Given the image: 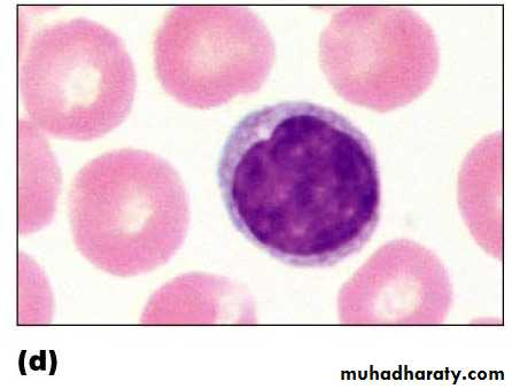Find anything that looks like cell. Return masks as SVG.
<instances>
[{
  "instance_id": "obj_1",
  "label": "cell",
  "mask_w": 512,
  "mask_h": 389,
  "mask_svg": "<svg viewBox=\"0 0 512 389\" xmlns=\"http://www.w3.org/2000/svg\"><path fill=\"white\" fill-rule=\"evenodd\" d=\"M217 177L236 229L292 267L335 266L378 227L374 147L328 107L284 101L246 115L230 132Z\"/></svg>"
},
{
  "instance_id": "obj_3",
  "label": "cell",
  "mask_w": 512,
  "mask_h": 389,
  "mask_svg": "<svg viewBox=\"0 0 512 389\" xmlns=\"http://www.w3.org/2000/svg\"><path fill=\"white\" fill-rule=\"evenodd\" d=\"M136 73L112 30L87 19L62 21L31 38L20 64V93L30 119L60 139H97L133 107Z\"/></svg>"
},
{
  "instance_id": "obj_5",
  "label": "cell",
  "mask_w": 512,
  "mask_h": 389,
  "mask_svg": "<svg viewBox=\"0 0 512 389\" xmlns=\"http://www.w3.org/2000/svg\"><path fill=\"white\" fill-rule=\"evenodd\" d=\"M323 72L349 103L387 112L429 88L438 69L431 28L417 14L360 6L335 14L320 44Z\"/></svg>"
},
{
  "instance_id": "obj_4",
  "label": "cell",
  "mask_w": 512,
  "mask_h": 389,
  "mask_svg": "<svg viewBox=\"0 0 512 389\" xmlns=\"http://www.w3.org/2000/svg\"><path fill=\"white\" fill-rule=\"evenodd\" d=\"M154 57L168 95L208 110L260 90L275 45L265 23L244 7L181 6L159 28Z\"/></svg>"
},
{
  "instance_id": "obj_2",
  "label": "cell",
  "mask_w": 512,
  "mask_h": 389,
  "mask_svg": "<svg viewBox=\"0 0 512 389\" xmlns=\"http://www.w3.org/2000/svg\"><path fill=\"white\" fill-rule=\"evenodd\" d=\"M77 250L116 277L149 274L180 250L190 204L180 175L150 152L116 150L87 163L69 193Z\"/></svg>"
}]
</instances>
